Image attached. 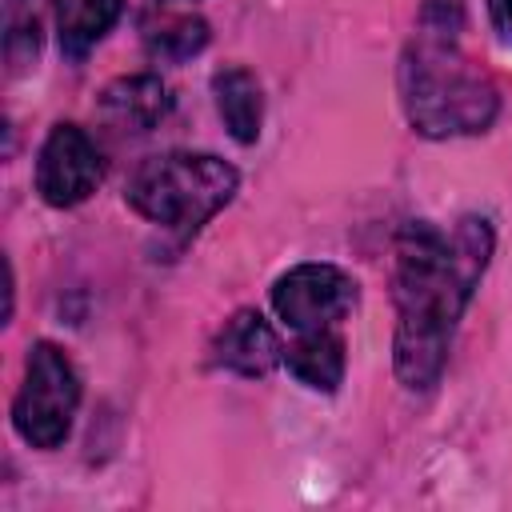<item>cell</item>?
Segmentation results:
<instances>
[{
	"label": "cell",
	"instance_id": "1",
	"mask_svg": "<svg viewBox=\"0 0 512 512\" xmlns=\"http://www.w3.org/2000/svg\"><path fill=\"white\" fill-rule=\"evenodd\" d=\"M492 256L484 216H464L448 232L428 220H408L396 240V376L424 392L440 380L460 312L468 308Z\"/></svg>",
	"mask_w": 512,
	"mask_h": 512
},
{
	"label": "cell",
	"instance_id": "2",
	"mask_svg": "<svg viewBox=\"0 0 512 512\" xmlns=\"http://www.w3.org/2000/svg\"><path fill=\"white\" fill-rule=\"evenodd\" d=\"M400 100L412 128L432 140L484 132L500 112L496 84L456 52L452 36L436 32L408 44L400 60Z\"/></svg>",
	"mask_w": 512,
	"mask_h": 512
},
{
	"label": "cell",
	"instance_id": "3",
	"mask_svg": "<svg viewBox=\"0 0 512 512\" xmlns=\"http://www.w3.org/2000/svg\"><path fill=\"white\" fill-rule=\"evenodd\" d=\"M236 168L212 152H164L128 180V204L176 232H196L236 196Z\"/></svg>",
	"mask_w": 512,
	"mask_h": 512
},
{
	"label": "cell",
	"instance_id": "4",
	"mask_svg": "<svg viewBox=\"0 0 512 512\" xmlns=\"http://www.w3.org/2000/svg\"><path fill=\"white\" fill-rule=\"evenodd\" d=\"M80 404V376L64 348L52 340H36L24 364V384L12 400V424L32 448H60L72 432V416Z\"/></svg>",
	"mask_w": 512,
	"mask_h": 512
},
{
	"label": "cell",
	"instance_id": "5",
	"mask_svg": "<svg viewBox=\"0 0 512 512\" xmlns=\"http://www.w3.org/2000/svg\"><path fill=\"white\" fill-rule=\"evenodd\" d=\"M272 308L288 328L320 332L356 308V280L336 264H296L272 284Z\"/></svg>",
	"mask_w": 512,
	"mask_h": 512
},
{
	"label": "cell",
	"instance_id": "6",
	"mask_svg": "<svg viewBox=\"0 0 512 512\" xmlns=\"http://www.w3.org/2000/svg\"><path fill=\"white\" fill-rule=\"evenodd\" d=\"M104 180V156L92 136L76 124H56L36 156V192L52 208H72Z\"/></svg>",
	"mask_w": 512,
	"mask_h": 512
},
{
	"label": "cell",
	"instance_id": "7",
	"mask_svg": "<svg viewBox=\"0 0 512 512\" xmlns=\"http://www.w3.org/2000/svg\"><path fill=\"white\" fill-rule=\"evenodd\" d=\"M212 352H216V364H224L236 376H264L284 360V348L272 324L252 308H240L232 320H224Z\"/></svg>",
	"mask_w": 512,
	"mask_h": 512
},
{
	"label": "cell",
	"instance_id": "8",
	"mask_svg": "<svg viewBox=\"0 0 512 512\" xmlns=\"http://www.w3.org/2000/svg\"><path fill=\"white\" fill-rule=\"evenodd\" d=\"M100 108H104V116L112 124H120L128 132H148V128H156L168 116L172 96H168V88H164L160 76L136 72V76L112 80L104 88V96H100Z\"/></svg>",
	"mask_w": 512,
	"mask_h": 512
},
{
	"label": "cell",
	"instance_id": "9",
	"mask_svg": "<svg viewBox=\"0 0 512 512\" xmlns=\"http://www.w3.org/2000/svg\"><path fill=\"white\" fill-rule=\"evenodd\" d=\"M212 96H216V112L228 136L236 144H256L260 124H264V96H260L256 76L248 68H220L212 76Z\"/></svg>",
	"mask_w": 512,
	"mask_h": 512
},
{
	"label": "cell",
	"instance_id": "10",
	"mask_svg": "<svg viewBox=\"0 0 512 512\" xmlns=\"http://www.w3.org/2000/svg\"><path fill=\"white\" fill-rule=\"evenodd\" d=\"M284 360H288V372L316 392H336L344 380V340L332 328L300 332V340L284 352Z\"/></svg>",
	"mask_w": 512,
	"mask_h": 512
},
{
	"label": "cell",
	"instance_id": "11",
	"mask_svg": "<svg viewBox=\"0 0 512 512\" xmlns=\"http://www.w3.org/2000/svg\"><path fill=\"white\" fill-rule=\"evenodd\" d=\"M56 36L60 52L80 60L92 52V44L120 20L124 0H56Z\"/></svg>",
	"mask_w": 512,
	"mask_h": 512
},
{
	"label": "cell",
	"instance_id": "12",
	"mask_svg": "<svg viewBox=\"0 0 512 512\" xmlns=\"http://www.w3.org/2000/svg\"><path fill=\"white\" fill-rule=\"evenodd\" d=\"M144 44H148V52L156 60L180 64V60H192L208 44V24L200 16H168L156 28H148Z\"/></svg>",
	"mask_w": 512,
	"mask_h": 512
},
{
	"label": "cell",
	"instance_id": "13",
	"mask_svg": "<svg viewBox=\"0 0 512 512\" xmlns=\"http://www.w3.org/2000/svg\"><path fill=\"white\" fill-rule=\"evenodd\" d=\"M460 24H464V4L460 0H428L424 4V32L456 36Z\"/></svg>",
	"mask_w": 512,
	"mask_h": 512
},
{
	"label": "cell",
	"instance_id": "14",
	"mask_svg": "<svg viewBox=\"0 0 512 512\" xmlns=\"http://www.w3.org/2000/svg\"><path fill=\"white\" fill-rule=\"evenodd\" d=\"M488 16L504 44H512V0H488Z\"/></svg>",
	"mask_w": 512,
	"mask_h": 512
},
{
	"label": "cell",
	"instance_id": "15",
	"mask_svg": "<svg viewBox=\"0 0 512 512\" xmlns=\"http://www.w3.org/2000/svg\"><path fill=\"white\" fill-rule=\"evenodd\" d=\"M4 4H8V16H16V12H20V4H24V0H4Z\"/></svg>",
	"mask_w": 512,
	"mask_h": 512
}]
</instances>
